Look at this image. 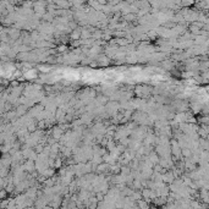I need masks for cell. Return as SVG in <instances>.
<instances>
[{
	"instance_id": "6da1fadb",
	"label": "cell",
	"mask_w": 209,
	"mask_h": 209,
	"mask_svg": "<svg viewBox=\"0 0 209 209\" xmlns=\"http://www.w3.org/2000/svg\"><path fill=\"white\" fill-rule=\"evenodd\" d=\"M193 4V0H182V5L183 6H190Z\"/></svg>"
}]
</instances>
